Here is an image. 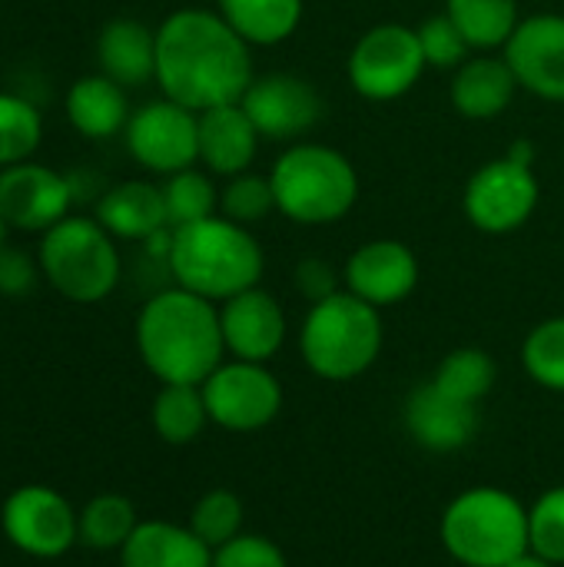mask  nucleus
Listing matches in <instances>:
<instances>
[{
  "label": "nucleus",
  "instance_id": "13",
  "mask_svg": "<svg viewBox=\"0 0 564 567\" xmlns=\"http://www.w3.org/2000/svg\"><path fill=\"white\" fill-rule=\"evenodd\" d=\"M239 103L263 140H299L322 120V96L296 73L256 76Z\"/></svg>",
  "mask_w": 564,
  "mask_h": 567
},
{
  "label": "nucleus",
  "instance_id": "5",
  "mask_svg": "<svg viewBox=\"0 0 564 567\" xmlns=\"http://www.w3.org/2000/svg\"><path fill=\"white\" fill-rule=\"evenodd\" d=\"M439 535L462 567H505L529 551V508L505 488L479 485L449 502Z\"/></svg>",
  "mask_w": 564,
  "mask_h": 567
},
{
  "label": "nucleus",
  "instance_id": "1",
  "mask_svg": "<svg viewBox=\"0 0 564 567\" xmlns=\"http://www.w3.org/2000/svg\"><path fill=\"white\" fill-rule=\"evenodd\" d=\"M249 43L216 10H176L156 30V83L166 100L203 113L239 103L253 83Z\"/></svg>",
  "mask_w": 564,
  "mask_h": 567
},
{
  "label": "nucleus",
  "instance_id": "12",
  "mask_svg": "<svg viewBox=\"0 0 564 567\" xmlns=\"http://www.w3.org/2000/svg\"><path fill=\"white\" fill-rule=\"evenodd\" d=\"M126 146L140 166L173 176L199 159V113L173 103L153 100L136 110L126 123Z\"/></svg>",
  "mask_w": 564,
  "mask_h": 567
},
{
  "label": "nucleus",
  "instance_id": "19",
  "mask_svg": "<svg viewBox=\"0 0 564 567\" xmlns=\"http://www.w3.org/2000/svg\"><path fill=\"white\" fill-rule=\"evenodd\" d=\"M259 130L243 103H226L199 113V159L216 176H239L253 166L259 150Z\"/></svg>",
  "mask_w": 564,
  "mask_h": 567
},
{
  "label": "nucleus",
  "instance_id": "31",
  "mask_svg": "<svg viewBox=\"0 0 564 567\" xmlns=\"http://www.w3.org/2000/svg\"><path fill=\"white\" fill-rule=\"evenodd\" d=\"M43 123L33 103L13 93H0V169L30 159L40 146Z\"/></svg>",
  "mask_w": 564,
  "mask_h": 567
},
{
  "label": "nucleus",
  "instance_id": "16",
  "mask_svg": "<svg viewBox=\"0 0 564 567\" xmlns=\"http://www.w3.org/2000/svg\"><path fill=\"white\" fill-rule=\"evenodd\" d=\"M219 326H223V342L233 359L243 362H269L279 355L286 342V312L276 296L266 289L253 286L219 306Z\"/></svg>",
  "mask_w": 564,
  "mask_h": 567
},
{
  "label": "nucleus",
  "instance_id": "8",
  "mask_svg": "<svg viewBox=\"0 0 564 567\" xmlns=\"http://www.w3.org/2000/svg\"><path fill=\"white\" fill-rule=\"evenodd\" d=\"M425 66L429 63L422 56L416 30L402 23H379L366 30L346 63L352 90L376 103L406 96L419 83Z\"/></svg>",
  "mask_w": 564,
  "mask_h": 567
},
{
  "label": "nucleus",
  "instance_id": "18",
  "mask_svg": "<svg viewBox=\"0 0 564 567\" xmlns=\"http://www.w3.org/2000/svg\"><path fill=\"white\" fill-rule=\"evenodd\" d=\"M406 429L429 452H459L479 435V405L452 399L439 385L422 382L406 399Z\"/></svg>",
  "mask_w": 564,
  "mask_h": 567
},
{
  "label": "nucleus",
  "instance_id": "11",
  "mask_svg": "<svg viewBox=\"0 0 564 567\" xmlns=\"http://www.w3.org/2000/svg\"><path fill=\"white\" fill-rule=\"evenodd\" d=\"M199 389L209 422L226 432H259L283 412V385L263 362H223Z\"/></svg>",
  "mask_w": 564,
  "mask_h": 567
},
{
  "label": "nucleus",
  "instance_id": "26",
  "mask_svg": "<svg viewBox=\"0 0 564 567\" xmlns=\"http://www.w3.org/2000/svg\"><path fill=\"white\" fill-rule=\"evenodd\" d=\"M449 20L462 30L472 50H499L519 27V0H445Z\"/></svg>",
  "mask_w": 564,
  "mask_h": 567
},
{
  "label": "nucleus",
  "instance_id": "35",
  "mask_svg": "<svg viewBox=\"0 0 564 567\" xmlns=\"http://www.w3.org/2000/svg\"><path fill=\"white\" fill-rule=\"evenodd\" d=\"M529 551L552 565H564V485L548 488L529 508Z\"/></svg>",
  "mask_w": 564,
  "mask_h": 567
},
{
  "label": "nucleus",
  "instance_id": "33",
  "mask_svg": "<svg viewBox=\"0 0 564 567\" xmlns=\"http://www.w3.org/2000/svg\"><path fill=\"white\" fill-rule=\"evenodd\" d=\"M189 528L193 535L209 545L213 551L223 548L226 542L239 538L243 535V502L236 492L229 488H213L206 492L196 505H193V515H189Z\"/></svg>",
  "mask_w": 564,
  "mask_h": 567
},
{
  "label": "nucleus",
  "instance_id": "4",
  "mask_svg": "<svg viewBox=\"0 0 564 567\" xmlns=\"http://www.w3.org/2000/svg\"><path fill=\"white\" fill-rule=\"evenodd\" d=\"M382 336L379 309L349 289H339L336 296L309 306L299 329V352L312 375L326 382H349L376 365Z\"/></svg>",
  "mask_w": 564,
  "mask_h": 567
},
{
  "label": "nucleus",
  "instance_id": "37",
  "mask_svg": "<svg viewBox=\"0 0 564 567\" xmlns=\"http://www.w3.org/2000/svg\"><path fill=\"white\" fill-rule=\"evenodd\" d=\"M213 567H289L283 548L263 535H239L213 551Z\"/></svg>",
  "mask_w": 564,
  "mask_h": 567
},
{
  "label": "nucleus",
  "instance_id": "23",
  "mask_svg": "<svg viewBox=\"0 0 564 567\" xmlns=\"http://www.w3.org/2000/svg\"><path fill=\"white\" fill-rule=\"evenodd\" d=\"M96 56L103 73L120 86H143L146 80H156V33L133 17H116L100 30Z\"/></svg>",
  "mask_w": 564,
  "mask_h": 567
},
{
  "label": "nucleus",
  "instance_id": "32",
  "mask_svg": "<svg viewBox=\"0 0 564 567\" xmlns=\"http://www.w3.org/2000/svg\"><path fill=\"white\" fill-rule=\"evenodd\" d=\"M163 199H166V219L173 229L209 219V216H216V206H219L216 186L209 183L206 173H196L193 166L180 169L166 179Z\"/></svg>",
  "mask_w": 564,
  "mask_h": 567
},
{
  "label": "nucleus",
  "instance_id": "20",
  "mask_svg": "<svg viewBox=\"0 0 564 567\" xmlns=\"http://www.w3.org/2000/svg\"><path fill=\"white\" fill-rule=\"evenodd\" d=\"M519 80L505 56H469L452 80V106L465 120H495L512 106Z\"/></svg>",
  "mask_w": 564,
  "mask_h": 567
},
{
  "label": "nucleus",
  "instance_id": "10",
  "mask_svg": "<svg viewBox=\"0 0 564 567\" xmlns=\"http://www.w3.org/2000/svg\"><path fill=\"white\" fill-rule=\"evenodd\" d=\"M0 528L17 551L53 561L80 542V512L50 485H20L0 508Z\"/></svg>",
  "mask_w": 564,
  "mask_h": 567
},
{
  "label": "nucleus",
  "instance_id": "2",
  "mask_svg": "<svg viewBox=\"0 0 564 567\" xmlns=\"http://www.w3.org/2000/svg\"><path fill=\"white\" fill-rule=\"evenodd\" d=\"M136 352L163 385H203L226 355L216 302L189 292H156L136 319Z\"/></svg>",
  "mask_w": 564,
  "mask_h": 567
},
{
  "label": "nucleus",
  "instance_id": "28",
  "mask_svg": "<svg viewBox=\"0 0 564 567\" xmlns=\"http://www.w3.org/2000/svg\"><path fill=\"white\" fill-rule=\"evenodd\" d=\"M140 518L130 498L123 495H96L80 512V542L93 551H120L136 532Z\"/></svg>",
  "mask_w": 564,
  "mask_h": 567
},
{
  "label": "nucleus",
  "instance_id": "29",
  "mask_svg": "<svg viewBox=\"0 0 564 567\" xmlns=\"http://www.w3.org/2000/svg\"><path fill=\"white\" fill-rule=\"evenodd\" d=\"M495 382H499V365L482 349H455V352H449L439 362L435 375H432V385H439L445 395L462 399L469 405H479L482 399H489Z\"/></svg>",
  "mask_w": 564,
  "mask_h": 567
},
{
  "label": "nucleus",
  "instance_id": "9",
  "mask_svg": "<svg viewBox=\"0 0 564 567\" xmlns=\"http://www.w3.org/2000/svg\"><path fill=\"white\" fill-rule=\"evenodd\" d=\"M539 176L535 163H525L512 153L479 166L465 183V216L479 233L505 236L522 229L539 206Z\"/></svg>",
  "mask_w": 564,
  "mask_h": 567
},
{
  "label": "nucleus",
  "instance_id": "3",
  "mask_svg": "<svg viewBox=\"0 0 564 567\" xmlns=\"http://www.w3.org/2000/svg\"><path fill=\"white\" fill-rule=\"evenodd\" d=\"M166 262L180 289H189L209 302H226L259 286L266 259L246 226L226 216H209L170 233Z\"/></svg>",
  "mask_w": 564,
  "mask_h": 567
},
{
  "label": "nucleus",
  "instance_id": "7",
  "mask_svg": "<svg viewBox=\"0 0 564 567\" xmlns=\"http://www.w3.org/2000/svg\"><path fill=\"white\" fill-rule=\"evenodd\" d=\"M40 269L63 299L90 306L116 289L120 252L113 236L96 219L66 216L43 233Z\"/></svg>",
  "mask_w": 564,
  "mask_h": 567
},
{
  "label": "nucleus",
  "instance_id": "24",
  "mask_svg": "<svg viewBox=\"0 0 564 567\" xmlns=\"http://www.w3.org/2000/svg\"><path fill=\"white\" fill-rule=\"evenodd\" d=\"M66 116H70V123L83 136L106 140V136L120 133L130 123L126 86H120L106 73H100V76H80L70 86V93H66Z\"/></svg>",
  "mask_w": 564,
  "mask_h": 567
},
{
  "label": "nucleus",
  "instance_id": "14",
  "mask_svg": "<svg viewBox=\"0 0 564 567\" xmlns=\"http://www.w3.org/2000/svg\"><path fill=\"white\" fill-rule=\"evenodd\" d=\"M505 60L522 90L564 103V17L562 13H535L519 20L515 33L502 47Z\"/></svg>",
  "mask_w": 564,
  "mask_h": 567
},
{
  "label": "nucleus",
  "instance_id": "30",
  "mask_svg": "<svg viewBox=\"0 0 564 567\" xmlns=\"http://www.w3.org/2000/svg\"><path fill=\"white\" fill-rule=\"evenodd\" d=\"M522 365L535 385L548 392H564V316L539 322L525 336Z\"/></svg>",
  "mask_w": 564,
  "mask_h": 567
},
{
  "label": "nucleus",
  "instance_id": "27",
  "mask_svg": "<svg viewBox=\"0 0 564 567\" xmlns=\"http://www.w3.org/2000/svg\"><path fill=\"white\" fill-rule=\"evenodd\" d=\"M153 432L166 445H189L209 425V412L199 385H163L150 409Z\"/></svg>",
  "mask_w": 564,
  "mask_h": 567
},
{
  "label": "nucleus",
  "instance_id": "21",
  "mask_svg": "<svg viewBox=\"0 0 564 567\" xmlns=\"http://www.w3.org/2000/svg\"><path fill=\"white\" fill-rule=\"evenodd\" d=\"M120 567H213V548L189 525L140 522L120 548Z\"/></svg>",
  "mask_w": 564,
  "mask_h": 567
},
{
  "label": "nucleus",
  "instance_id": "38",
  "mask_svg": "<svg viewBox=\"0 0 564 567\" xmlns=\"http://www.w3.org/2000/svg\"><path fill=\"white\" fill-rule=\"evenodd\" d=\"M296 286H299V292L312 306V302H322V299H329V296L339 292V272L332 269V262L309 256V259H302L296 266Z\"/></svg>",
  "mask_w": 564,
  "mask_h": 567
},
{
  "label": "nucleus",
  "instance_id": "34",
  "mask_svg": "<svg viewBox=\"0 0 564 567\" xmlns=\"http://www.w3.org/2000/svg\"><path fill=\"white\" fill-rule=\"evenodd\" d=\"M219 216L239 223V226H253L259 219H266L269 213H276V193L269 176H256V173H239L229 176L226 189L219 193Z\"/></svg>",
  "mask_w": 564,
  "mask_h": 567
},
{
  "label": "nucleus",
  "instance_id": "41",
  "mask_svg": "<svg viewBox=\"0 0 564 567\" xmlns=\"http://www.w3.org/2000/svg\"><path fill=\"white\" fill-rule=\"evenodd\" d=\"M3 233H7V219H3V213H0V249H3Z\"/></svg>",
  "mask_w": 564,
  "mask_h": 567
},
{
  "label": "nucleus",
  "instance_id": "15",
  "mask_svg": "<svg viewBox=\"0 0 564 567\" xmlns=\"http://www.w3.org/2000/svg\"><path fill=\"white\" fill-rule=\"evenodd\" d=\"M73 189L57 169L40 163H17L0 169V213L7 226L23 233H47L60 219H66Z\"/></svg>",
  "mask_w": 564,
  "mask_h": 567
},
{
  "label": "nucleus",
  "instance_id": "22",
  "mask_svg": "<svg viewBox=\"0 0 564 567\" xmlns=\"http://www.w3.org/2000/svg\"><path fill=\"white\" fill-rule=\"evenodd\" d=\"M96 223L116 239H153L170 226L163 189L146 179L120 183L100 199Z\"/></svg>",
  "mask_w": 564,
  "mask_h": 567
},
{
  "label": "nucleus",
  "instance_id": "39",
  "mask_svg": "<svg viewBox=\"0 0 564 567\" xmlns=\"http://www.w3.org/2000/svg\"><path fill=\"white\" fill-rule=\"evenodd\" d=\"M37 282V266L27 252L0 249V292L3 296H27Z\"/></svg>",
  "mask_w": 564,
  "mask_h": 567
},
{
  "label": "nucleus",
  "instance_id": "36",
  "mask_svg": "<svg viewBox=\"0 0 564 567\" xmlns=\"http://www.w3.org/2000/svg\"><path fill=\"white\" fill-rule=\"evenodd\" d=\"M416 37H419V47H422V56L429 66H439V70H459L469 56H472V43L462 37V30L449 20V13H439V17H429L416 27Z\"/></svg>",
  "mask_w": 564,
  "mask_h": 567
},
{
  "label": "nucleus",
  "instance_id": "40",
  "mask_svg": "<svg viewBox=\"0 0 564 567\" xmlns=\"http://www.w3.org/2000/svg\"><path fill=\"white\" fill-rule=\"evenodd\" d=\"M505 567H558V565L545 561V558H542V555H535V551H525L522 558H515L512 565H505Z\"/></svg>",
  "mask_w": 564,
  "mask_h": 567
},
{
  "label": "nucleus",
  "instance_id": "25",
  "mask_svg": "<svg viewBox=\"0 0 564 567\" xmlns=\"http://www.w3.org/2000/svg\"><path fill=\"white\" fill-rule=\"evenodd\" d=\"M216 13L249 47H276L299 30L302 0H216Z\"/></svg>",
  "mask_w": 564,
  "mask_h": 567
},
{
  "label": "nucleus",
  "instance_id": "6",
  "mask_svg": "<svg viewBox=\"0 0 564 567\" xmlns=\"http://www.w3.org/2000/svg\"><path fill=\"white\" fill-rule=\"evenodd\" d=\"M276 213L299 226H329L352 213L359 199V173L339 150L326 143L289 146L273 173Z\"/></svg>",
  "mask_w": 564,
  "mask_h": 567
},
{
  "label": "nucleus",
  "instance_id": "17",
  "mask_svg": "<svg viewBox=\"0 0 564 567\" xmlns=\"http://www.w3.org/2000/svg\"><path fill=\"white\" fill-rule=\"evenodd\" d=\"M346 289L369 306H396L419 286V259L399 239H372L359 246L346 262Z\"/></svg>",
  "mask_w": 564,
  "mask_h": 567
}]
</instances>
